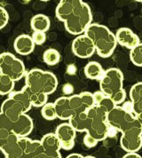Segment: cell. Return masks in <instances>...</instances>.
<instances>
[{"instance_id":"cell-1","label":"cell","mask_w":142,"mask_h":158,"mask_svg":"<svg viewBox=\"0 0 142 158\" xmlns=\"http://www.w3.org/2000/svg\"><path fill=\"white\" fill-rule=\"evenodd\" d=\"M55 14L71 35L79 36L85 33L92 23L91 8L83 0H60Z\"/></svg>"},{"instance_id":"cell-2","label":"cell","mask_w":142,"mask_h":158,"mask_svg":"<svg viewBox=\"0 0 142 158\" xmlns=\"http://www.w3.org/2000/svg\"><path fill=\"white\" fill-rule=\"evenodd\" d=\"M85 34L92 39L96 52L101 58L110 57L118 44L115 35L107 27L101 24L92 23Z\"/></svg>"},{"instance_id":"cell-3","label":"cell","mask_w":142,"mask_h":158,"mask_svg":"<svg viewBox=\"0 0 142 158\" xmlns=\"http://www.w3.org/2000/svg\"><path fill=\"white\" fill-rule=\"evenodd\" d=\"M123 74L117 68L106 69L99 80L100 91L106 96L119 105L126 99V92L123 89Z\"/></svg>"},{"instance_id":"cell-4","label":"cell","mask_w":142,"mask_h":158,"mask_svg":"<svg viewBox=\"0 0 142 158\" xmlns=\"http://www.w3.org/2000/svg\"><path fill=\"white\" fill-rule=\"evenodd\" d=\"M25 86L31 92L50 95L57 90L58 79L51 72L33 69L27 72L25 76Z\"/></svg>"},{"instance_id":"cell-5","label":"cell","mask_w":142,"mask_h":158,"mask_svg":"<svg viewBox=\"0 0 142 158\" xmlns=\"http://www.w3.org/2000/svg\"><path fill=\"white\" fill-rule=\"evenodd\" d=\"M90 118V126L86 133L91 134L98 141H102L108 136L109 124L107 123V113L99 105H94L86 111Z\"/></svg>"},{"instance_id":"cell-6","label":"cell","mask_w":142,"mask_h":158,"mask_svg":"<svg viewBox=\"0 0 142 158\" xmlns=\"http://www.w3.org/2000/svg\"><path fill=\"white\" fill-rule=\"evenodd\" d=\"M121 148L127 153L138 152L142 148V125L135 119L121 131Z\"/></svg>"},{"instance_id":"cell-7","label":"cell","mask_w":142,"mask_h":158,"mask_svg":"<svg viewBox=\"0 0 142 158\" xmlns=\"http://www.w3.org/2000/svg\"><path fill=\"white\" fill-rule=\"evenodd\" d=\"M0 72L14 81H19L27 74L24 63L11 52H3L0 55Z\"/></svg>"},{"instance_id":"cell-8","label":"cell","mask_w":142,"mask_h":158,"mask_svg":"<svg viewBox=\"0 0 142 158\" xmlns=\"http://www.w3.org/2000/svg\"><path fill=\"white\" fill-rule=\"evenodd\" d=\"M135 119V115L128 112L123 107L116 106L107 114V123L109 126L118 131H122Z\"/></svg>"},{"instance_id":"cell-9","label":"cell","mask_w":142,"mask_h":158,"mask_svg":"<svg viewBox=\"0 0 142 158\" xmlns=\"http://www.w3.org/2000/svg\"><path fill=\"white\" fill-rule=\"evenodd\" d=\"M72 51L74 54L81 59L92 57L96 52L92 40L85 34L77 36L72 43Z\"/></svg>"},{"instance_id":"cell-10","label":"cell","mask_w":142,"mask_h":158,"mask_svg":"<svg viewBox=\"0 0 142 158\" xmlns=\"http://www.w3.org/2000/svg\"><path fill=\"white\" fill-rule=\"evenodd\" d=\"M1 113L6 115L13 122H15L20 118L21 115L27 114L28 110L23 106L21 101H17L16 99L9 96L2 104Z\"/></svg>"},{"instance_id":"cell-11","label":"cell","mask_w":142,"mask_h":158,"mask_svg":"<svg viewBox=\"0 0 142 158\" xmlns=\"http://www.w3.org/2000/svg\"><path fill=\"white\" fill-rule=\"evenodd\" d=\"M19 144L23 154L28 155L32 158H43L44 149L41 140H34L28 137H22L19 139Z\"/></svg>"},{"instance_id":"cell-12","label":"cell","mask_w":142,"mask_h":158,"mask_svg":"<svg viewBox=\"0 0 142 158\" xmlns=\"http://www.w3.org/2000/svg\"><path fill=\"white\" fill-rule=\"evenodd\" d=\"M117 44L132 50L140 44V37L129 28H120L115 33Z\"/></svg>"},{"instance_id":"cell-13","label":"cell","mask_w":142,"mask_h":158,"mask_svg":"<svg viewBox=\"0 0 142 158\" xmlns=\"http://www.w3.org/2000/svg\"><path fill=\"white\" fill-rule=\"evenodd\" d=\"M34 123L32 118L27 114H23L20 118L14 122L12 131L18 137H28L33 131Z\"/></svg>"},{"instance_id":"cell-14","label":"cell","mask_w":142,"mask_h":158,"mask_svg":"<svg viewBox=\"0 0 142 158\" xmlns=\"http://www.w3.org/2000/svg\"><path fill=\"white\" fill-rule=\"evenodd\" d=\"M35 46L36 44L32 39V36L26 35V34L18 36L14 40V50L16 51L17 53L21 55L30 54L35 49Z\"/></svg>"},{"instance_id":"cell-15","label":"cell","mask_w":142,"mask_h":158,"mask_svg":"<svg viewBox=\"0 0 142 158\" xmlns=\"http://www.w3.org/2000/svg\"><path fill=\"white\" fill-rule=\"evenodd\" d=\"M56 108L57 117L63 121H69L76 115L69 102V97H61L54 102Z\"/></svg>"},{"instance_id":"cell-16","label":"cell","mask_w":142,"mask_h":158,"mask_svg":"<svg viewBox=\"0 0 142 158\" xmlns=\"http://www.w3.org/2000/svg\"><path fill=\"white\" fill-rule=\"evenodd\" d=\"M77 132V131L73 128V126L71 125L69 123H61L57 127L56 131H55V134L59 138L61 143L75 140Z\"/></svg>"},{"instance_id":"cell-17","label":"cell","mask_w":142,"mask_h":158,"mask_svg":"<svg viewBox=\"0 0 142 158\" xmlns=\"http://www.w3.org/2000/svg\"><path fill=\"white\" fill-rule=\"evenodd\" d=\"M69 123L78 132H87L90 126V118L86 112H81L72 116Z\"/></svg>"},{"instance_id":"cell-18","label":"cell","mask_w":142,"mask_h":158,"mask_svg":"<svg viewBox=\"0 0 142 158\" xmlns=\"http://www.w3.org/2000/svg\"><path fill=\"white\" fill-rule=\"evenodd\" d=\"M41 143L44 152H59L61 149V144L55 133H47L41 139Z\"/></svg>"},{"instance_id":"cell-19","label":"cell","mask_w":142,"mask_h":158,"mask_svg":"<svg viewBox=\"0 0 142 158\" xmlns=\"http://www.w3.org/2000/svg\"><path fill=\"white\" fill-rule=\"evenodd\" d=\"M105 73L102 66L97 61H90L85 65V75L87 78L92 80H98L101 79Z\"/></svg>"},{"instance_id":"cell-20","label":"cell","mask_w":142,"mask_h":158,"mask_svg":"<svg viewBox=\"0 0 142 158\" xmlns=\"http://www.w3.org/2000/svg\"><path fill=\"white\" fill-rule=\"evenodd\" d=\"M30 26L34 31L46 32L50 29L51 22L46 15L38 14V15H36L34 17H32L30 21Z\"/></svg>"},{"instance_id":"cell-21","label":"cell","mask_w":142,"mask_h":158,"mask_svg":"<svg viewBox=\"0 0 142 158\" xmlns=\"http://www.w3.org/2000/svg\"><path fill=\"white\" fill-rule=\"evenodd\" d=\"M23 89L28 93V96H29V99H30V101H31L33 107H36V108H43L47 103V100H48V95L47 94L31 92L27 86H24Z\"/></svg>"},{"instance_id":"cell-22","label":"cell","mask_w":142,"mask_h":158,"mask_svg":"<svg viewBox=\"0 0 142 158\" xmlns=\"http://www.w3.org/2000/svg\"><path fill=\"white\" fill-rule=\"evenodd\" d=\"M14 83L10 77L0 73V94L1 95H10L14 89Z\"/></svg>"},{"instance_id":"cell-23","label":"cell","mask_w":142,"mask_h":158,"mask_svg":"<svg viewBox=\"0 0 142 158\" xmlns=\"http://www.w3.org/2000/svg\"><path fill=\"white\" fill-rule=\"evenodd\" d=\"M43 60H44V63H46L47 65L54 66L60 62L61 54L56 49L50 48V49L44 51V52L43 54Z\"/></svg>"},{"instance_id":"cell-24","label":"cell","mask_w":142,"mask_h":158,"mask_svg":"<svg viewBox=\"0 0 142 158\" xmlns=\"http://www.w3.org/2000/svg\"><path fill=\"white\" fill-rule=\"evenodd\" d=\"M41 114L42 116L46 119V120H54L55 118H57V112L56 108L54 105V102H47L44 107L42 108L41 110Z\"/></svg>"},{"instance_id":"cell-25","label":"cell","mask_w":142,"mask_h":158,"mask_svg":"<svg viewBox=\"0 0 142 158\" xmlns=\"http://www.w3.org/2000/svg\"><path fill=\"white\" fill-rule=\"evenodd\" d=\"M130 59L137 67H142V43L130 51Z\"/></svg>"},{"instance_id":"cell-26","label":"cell","mask_w":142,"mask_h":158,"mask_svg":"<svg viewBox=\"0 0 142 158\" xmlns=\"http://www.w3.org/2000/svg\"><path fill=\"white\" fill-rule=\"evenodd\" d=\"M130 99L132 102L142 101V82L133 85L130 90Z\"/></svg>"},{"instance_id":"cell-27","label":"cell","mask_w":142,"mask_h":158,"mask_svg":"<svg viewBox=\"0 0 142 158\" xmlns=\"http://www.w3.org/2000/svg\"><path fill=\"white\" fill-rule=\"evenodd\" d=\"M98 105H99V107L102 108L105 112H106L107 114H108L109 112H111L114 108L117 106V105H116L109 97H107V96H106L102 101H100V103L98 104Z\"/></svg>"},{"instance_id":"cell-28","label":"cell","mask_w":142,"mask_h":158,"mask_svg":"<svg viewBox=\"0 0 142 158\" xmlns=\"http://www.w3.org/2000/svg\"><path fill=\"white\" fill-rule=\"evenodd\" d=\"M32 39L34 41L36 45H41L45 42L46 40V35L45 32H41V31H34L32 34Z\"/></svg>"},{"instance_id":"cell-29","label":"cell","mask_w":142,"mask_h":158,"mask_svg":"<svg viewBox=\"0 0 142 158\" xmlns=\"http://www.w3.org/2000/svg\"><path fill=\"white\" fill-rule=\"evenodd\" d=\"M9 22V14L6 10V8L1 6L0 7V29H3Z\"/></svg>"},{"instance_id":"cell-30","label":"cell","mask_w":142,"mask_h":158,"mask_svg":"<svg viewBox=\"0 0 142 158\" xmlns=\"http://www.w3.org/2000/svg\"><path fill=\"white\" fill-rule=\"evenodd\" d=\"M13 124H14V122L11 119H9L6 115L1 113L0 115V127L1 128H6V129L12 131Z\"/></svg>"},{"instance_id":"cell-31","label":"cell","mask_w":142,"mask_h":158,"mask_svg":"<svg viewBox=\"0 0 142 158\" xmlns=\"http://www.w3.org/2000/svg\"><path fill=\"white\" fill-rule=\"evenodd\" d=\"M98 143H99V141L89 133H86L85 136L84 137V144L89 148H94L95 146H97Z\"/></svg>"},{"instance_id":"cell-32","label":"cell","mask_w":142,"mask_h":158,"mask_svg":"<svg viewBox=\"0 0 142 158\" xmlns=\"http://www.w3.org/2000/svg\"><path fill=\"white\" fill-rule=\"evenodd\" d=\"M132 113L133 115H137L142 113V101L132 102Z\"/></svg>"},{"instance_id":"cell-33","label":"cell","mask_w":142,"mask_h":158,"mask_svg":"<svg viewBox=\"0 0 142 158\" xmlns=\"http://www.w3.org/2000/svg\"><path fill=\"white\" fill-rule=\"evenodd\" d=\"M93 97H94V101H95V104L96 105H98L100 103V101H102L105 97H106V95L103 94L100 90L98 91V92H95L94 94H93Z\"/></svg>"},{"instance_id":"cell-34","label":"cell","mask_w":142,"mask_h":158,"mask_svg":"<svg viewBox=\"0 0 142 158\" xmlns=\"http://www.w3.org/2000/svg\"><path fill=\"white\" fill-rule=\"evenodd\" d=\"M43 158H61V155L60 151L59 152H51V153L44 152Z\"/></svg>"},{"instance_id":"cell-35","label":"cell","mask_w":142,"mask_h":158,"mask_svg":"<svg viewBox=\"0 0 142 158\" xmlns=\"http://www.w3.org/2000/svg\"><path fill=\"white\" fill-rule=\"evenodd\" d=\"M61 149L64 150H71L75 146V140L72 141H67V142H61Z\"/></svg>"},{"instance_id":"cell-36","label":"cell","mask_w":142,"mask_h":158,"mask_svg":"<svg viewBox=\"0 0 142 158\" xmlns=\"http://www.w3.org/2000/svg\"><path fill=\"white\" fill-rule=\"evenodd\" d=\"M123 158H142L138 153L136 152H130V153H127L126 155L123 156Z\"/></svg>"},{"instance_id":"cell-37","label":"cell","mask_w":142,"mask_h":158,"mask_svg":"<svg viewBox=\"0 0 142 158\" xmlns=\"http://www.w3.org/2000/svg\"><path fill=\"white\" fill-rule=\"evenodd\" d=\"M66 158H85V156H83L82 155L80 154H77V153H74V154H71L69 155Z\"/></svg>"},{"instance_id":"cell-38","label":"cell","mask_w":142,"mask_h":158,"mask_svg":"<svg viewBox=\"0 0 142 158\" xmlns=\"http://www.w3.org/2000/svg\"><path fill=\"white\" fill-rule=\"evenodd\" d=\"M135 116H136V119H137V120L139 121V123L142 125V113L139 114V115H135Z\"/></svg>"},{"instance_id":"cell-39","label":"cell","mask_w":142,"mask_h":158,"mask_svg":"<svg viewBox=\"0 0 142 158\" xmlns=\"http://www.w3.org/2000/svg\"><path fill=\"white\" fill-rule=\"evenodd\" d=\"M135 2H138V3H142V0H133Z\"/></svg>"},{"instance_id":"cell-40","label":"cell","mask_w":142,"mask_h":158,"mask_svg":"<svg viewBox=\"0 0 142 158\" xmlns=\"http://www.w3.org/2000/svg\"><path fill=\"white\" fill-rule=\"evenodd\" d=\"M85 158H96V157H94V156H85Z\"/></svg>"},{"instance_id":"cell-41","label":"cell","mask_w":142,"mask_h":158,"mask_svg":"<svg viewBox=\"0 0 142 158\" xmlns=\"http://www.w3.org/2000/svg\"><path fill=\"white\" fill-rule=\"evenodd\" d=\"M40 1H43V2H47V1H50V0H40Z\"/></svg>"}]
</instances>
